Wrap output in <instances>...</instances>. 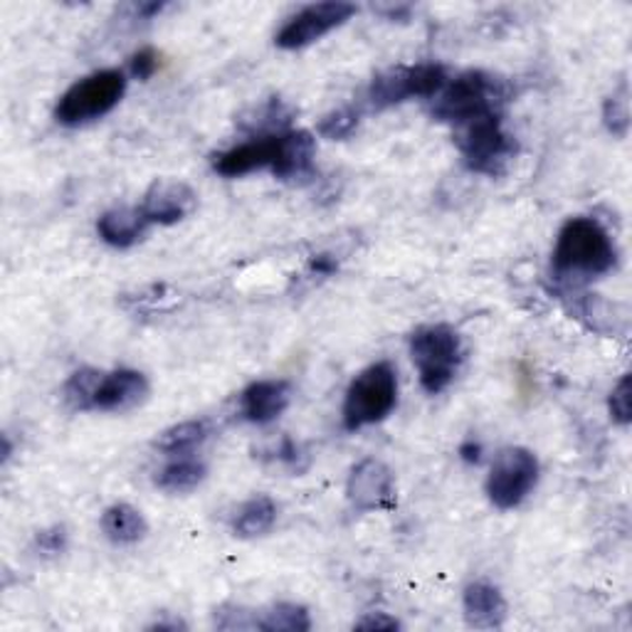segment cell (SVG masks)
I'll return each mask as SVG.
<instances>
[{"instance_id":"6da1fadb","label":"cell","mask_w":632,"mask_h":632,"mask_svg":"<svg viewBox=\"0 0 632 632\" xmlns=\"http://www.w3.org/2000/svg\"><path fill=\"white\" fill-rule=\"evenodd\" d=\"M314 157L317 141L309 131H274L220 151L213 157V169L223 179L272 171L280 181H304L314 173Z\"/></svg>"},{"instance_id":"7a4b0ae2","label":"cell","mask_w":632,"mask_h":632,"mask_svg":"<svg viewBox=\"0 0 632 632\" xmlns=\"http://www.w3.org/2000/svg\"><path fill=\"white\" fill-rule=\"evenodd\" d=\"M618 250L595 218H571L559 230L553 272L561 280H595L615 268Z\"/></svg>"},{"instance_id":"3957f363","label":"cell","mask_w":632,"mask_h":632,"mask_svg":"<svg viewBox=\"0 0 632 632\" xmlns=\"http://www.w3.org/2000/svg\"><path fill=\"white\" fill-rule=\"evenodd\" d=\"M512 94V84L504 77L484 70H468L450 80L445 90L435 97L432 117L445 121V124L460 127L464 121L486 114H504V107Z\"/></svg>"},{"instance_id":"277c9868","label":"cell","mask_w":632,"mask_h":632,"mask_svg":"<svg viewBox=\"0 0 632 632\" xmlns=\"http://www.w3.org/2000/svg\"><path fill=\"white\" fill-rule=\"evenodd\" d=\"M410 359L423 391L438 395L454 381L464 361L462 337L450 324H428L410 337Z\"/></svg>"},{"instance_id":"5b68a950","label":"cell","mask_w":632,"mask_h":632,"mask_svg":"<svg viewBox=\"0 0 632 632\" xmlns=\"http://www.w3.org/2000/svg\"><path fill=\"white\" fill-rule=\"evenodd\" d=\"M398 403V373L391 361L371 363L351 381L343 398V428L357 432L381 423Z\"/></svg>"},{"instance_id":"8992f818","label":"cell","mask_w":632,"mask_h":632,"mask_svg":"<svg viewBox=\"0 0 632 632\" xmlns=\"http://www.w3.org/2000/svg\"><path fill=\"white\" fill-rule=\"evenodd\" d=\"M127 84V72L117 68L87 74L58 99L54 119L62 127H82L102 119L124 99Z\"/></svg>"},{"instance_id":"52a82bcc","label":"cell","mask_w":632,"mask_h":632,"mask_svg":"<svg viewBox=\"0 0 632 632\" xmlns=\"http://www.w3.org/2000/svg\"><path fill=\"white\" fill-rule=\"evenodd\" d=\"M454 143L474 173L499 175L516 157V141L504 131V114H486L454 127Z\"/></svg>"},{"instance_id":"ba28073f","label":"cell","mask_w":632,"mask_h":632,"mask_svg":"<svg viewBox=\"0 0 632 632\" xmlns=\"http://www.w3.org/2000/svg\"><path fill=\"white\" fill-rule=\"evenodd\" d=\"M448 82V70L438 62L398 64V68H388L373 77L365 99H369L373 112H383V109L408 102V99L438 97Z\"/></svg>"},{"instance_id":"9c48e42d","label":"cell","mask_w":632,"mask_h":632,"mask_svg":"<svg viewBox=\"0 0 632 632\" xmlns=\"http://www.w3.org/2000/svg\"><path fill=\"white\" fill-rule=\"evenodd\" d=\"M539 472L541 468L534 452L526 448H504L496 454L490 476H486V496H490V502L496 509H502V512L516 509L534 492Z\"/></svg>"},{"instance_id":"30bf717a","label":"cell","mask_w":632,"mask_h":632,"mask_svg":"<svg viewBox=\"0 0 632 632\" xmlns=\"http://www.w3.org/2000/svg\"><path fill=\"white\" fill-rule=\"evenodd\" d=\"M353 16H357V6L347 3V0H324V3H312L287 20L284 28L277 32L274 46L280 50L309 48L324 36H329L331 30L341 28Z\"/></svg>"},{"instance_id":"8fae6325","label":"cell","mask_w":632,"mask_h":632,"mask_svg":"<svg viewBox=\"0 0 632 632\" xmlns=\"http://www.w3.org/2000/svg\"><path fill=\"white\" fill-rule=\"evenodd\" d=\"M347 499L361 514L388 512V509H393L395 476L391 468L375 458H365L359 464H353L347 480Z\"/></svg>"},{"instance_id":"7c38bea8","label":"cell","mask_w":632,"mask_h":632,"mask_svg":"<svg viewBox=\"0 0 632 632\" xmlns=\"http://www.w3.org/2000/svg\"><path fill=\"white\" fill-rule=\"evenodd\" d=\"M139 208L149 225H175L193 215L198 208V193L183 181L159 179L147 188Z\"/></svg>"},{"instance_id":"4fadbf2b","label":"cell","mask_w":632,"mask_h":632,"mask_svg":"<svg viewBox=\"0 0 632 632\" xmlns=\"http://www.w3.org/2000/svg\"><path fill=\"white\" fill-rule=\"evenodd\" d=\"M292 403V383L282 379H264L250 383L240 393V413L252 425L274 423Z\"/></svg>"},{"instance_id":"5bb4252c","label":"cell","mask_w":632,"mask_h":632,"mask_svg":"<svg viewBox=\"0 0 632 632\" xmlns=\"http://www.w3.org/2000/svg\"><path fill=\"white\" fill-rule=\"evenodd\" d=\"M147 375L134 369H119L102 375V383H99L94 395V410H99V413H121V410L147 401Z\"/></svg>"},{"instance_id":"9a60e30c","label":"cell","mask_w":632,"mask_h":632,"mask_svg":"<svg viewBox=\"0 0 632 632\" xmlns=\"http://www.w3.org/2000/svg\"><path fill=\"white\" fill-rule=\"evenodd\" d=\"M462 608H464V620H468L470 628L492 630V628H502V623L506 620V601L502 591L484 581H476L464 588Z\"/></svg>"},{"instance_id":"2e32d148","label":"cell","mask_w":632,"mask_h":632,"mask_svg":"<svg viewBox=\"0 0 632 632\" xmlns=\"http://www.w3.org/2000/svg\"><path fill=\"white\" fill-rule=\"evenodd\" d=\"M149 220L143 218L141 208H112L97 220V232L107 245L127 250L147 235Z\"/></svg>"},{"instance_id":"e0dca14e","label":"cell","mask_w":632,"mask_h":632,"mask_svg":"<svg viewBox=\"0 0 632 632\" xmlns=\"http://www.w3.org/2000/svg\"><path fill=\"white\" fill-rule=\"evenodd\" d=\"M102 531L112 543L127 546V543H137L147 536L149 524L137 506H131L127 502H119V504H112L109 509H104Z\"/></svg>"},{"instance_id":"ac0fdd59","label":"cell","mask_w":632,"mask_h":632,"mask_svg":"<svg viewBox=\"0 0 632 632\" xmlns=\"http://www.w3.org/2000/svg\"><path fill=\"white\" fill-rule=\"evenodd\" d=\"M277 521V504L270 496H252L238 509L235 519H232V534L240 539H258L272 531Z\"/></svg>"},{"instance_id":"d6986e66","label":"cell","mask_w":632,"mask_h":632,"mask_svg":"<svg viewBox=\"0 0 632 632\" xmlns=\"http://www.w3.org/2000/svg\"><path fill=\"white\" fill-rule=\"evenodd\" d=\"M210 435H213V423H210V420H183V423L161 432L157 448L165 454H188L195 448H201Z\"/></svg>"},{"instance_id":"ffe728a7","label":"cell","mask_w":632,"mask_h":632,"mask_svg":"<svg viewBox=\"0 0 632 632\" xmlns=\"http://www.w3.org/2000/svg\"><path fill=\"white\" fill-rule=\"evenodd\" d=\"M205 476L208 468L201 460L179 458L165 464V468L157 474V486L169 494H183V492H193Z\"/></svg>"},{"instance_id":"44dd1931","label":"cell","mask_w":632,"mask_h":632,"mask_svg":"<svg viewBox=\"0 0 632 632\" xmlns=\"http://www.w3.org/2000/svg\"><path fill=\"white\" fill-rule=\"evenodd\" d=\"M254 628L268 632H307L312 630V618H309V610L304 605L277 603L258 615Z\"/></svg>"},{"instance_id":"7402d4cb","label":"cell","mask_w":632,"mask_h":632,"mask_svg":"<svg viewBox=\"0 0 632 632\" xmlns=\"http://www.w3.org/2000/svg\"><path fill=\"white\" fill-rule=\"evenodd\" d=\"M102 375L104 371L99 369H80L70 375L62 388L64 403L70 405V410H74V413H92L94 395L99 383H102Z\"/></svg>"},{"instance_id":"603a6c76","label":"cell","mask_w":632,"mask_h":632,"mask_svg":"<svg viewBox=\"0 0 632 632\" xmlns=\"http://www.w3.org/2000/svg\"><path fill=\"white\" fill-rule=\"evenodd\" d=\"M603 124L610 131V134L618 137V139H625L628 137V129H630V92H628V82H623L613 90L605 99L603 104Z\"/></svg>"},{"instance_id":"cb8c5ba5","label":"cell","mask_w":632,"mask_h":632,"mask_svg":"<svg viewBox=\"0 0 632 632\" xmlns=\"http://www.w3.org/2000/svg\"><path fill=\"white\" fill-rule=\"evenodd\" d=\"M359 121H361V117H359L357 109L341 107V109H337V112H329L324 119H321L317 131H319V137H324L329 141H343L359 129Z\"/></svg>"},{"instance_id":"d4e9b609","label":"cell","mask_w":632,"mask_h":632,"mask_svg":"<svg viewBox=\"0 0 632 632\" xmlns=\"http://www.w3.org/2000/svg\"><path fill=\"white\" fill-rule=\"evenodd\" d=\"M608 410H610V418H613V423L623 425V428L630 425L632 408H630V375L628 373L615 383L613 391H610Z\"/></svg>"},{"instance_id":"484cf974","label":"cell","mask_w":632,"mask_h":632,"mask_svg":"<svg viewBox=\"0 0 632 632\" xmlns=\"http://www.w3.org/2000/svg\"><path fill=\"white\" fill-rule=\"evenodd\" d=\"M36 549H38L46 559L60 556V553H62L64 549H68V529L58 524V526H50V529L38 531Z\"/></svg>"},{"instance_id":"4316f807","label":"cell","mask_w":632,"mask_h":632,"mask_svg":"<svg viewBox=\"0 0 632 632\" xmlns=\"http://www.w3.org/2000/svg\"><path fill=\"white\" fill-rule=\"evenodd\" d=\"M157 70H159V52L153 48H143V50L131 54L127 74L134 77V80L147 82V80H151L153 74H157Z\"/></svg>"},{"instance_id":"83f0119b","label":"cell","mask_w":632,"mask_h":632,"mask_svg":"<svg viewBox=\"0 0 632 632\" xmlns=\"http://www.w3.org/2000/svg\"><path fill=\"white\" fill-rule=\"evenodd\" d=\"M353 628L357 630H398L401 623L388 613H369V615H363Z\"/></svg>"},{"instance_id":"f1b7e54d","label":"cell","mask_w":632,"mask_h":632,"mask_svg":"<svg viewBox=\"0 0 632 632\" xmlns=\"http://www.w3.org/2000/svg\"><path fill=\"white\" fill-rule=\"evenodd\" d=\"M299 458H302V450H299L297 442L292 438H284L280 442V448H277V460H280L282 464H287V468H292V470H302L299 468Z\"/></svg>"},{"instance_id":"f546056e","label":"cell","mask_w":632,"mask_h":632,"mask_svg":"<svg viewBox=\"0 0 632 632\" xmlns=\"http://www.w3.org/2000/svg\"><path fill=\"white\" fill-rule=\"evenodd\" d=\"M309 270L317 274H334L339 270V262L334 254H314L312 262H309Z\"/></svg>"},{"instance_id":"4dcf8cb0","label":"cell","mask_w":632,"mask_h":632,"mask_svg":"<svg viewBox=\"0 0 632 632\" xmlns=\"http://www.w3.org/2000/svg\"><path fill=\"white\" fill-rule=\"evenodd\" d=\"M460 458H462L464 462L476 464V462L482 460V445H480V442H474V440L462 442V445H460Z\"/></svg>"},{"instance_id":"1f68e13d","label":"cell","mask_w":632,"mask_h":632,"mask_svg":"<svg viewBox=\"0 0 632 632\" xmlns=\"http://www.w3.org/2000/svg\"><path fill=\"white\" fill-rule=\"evenodd\" d=\"M163 8H165V3H143V6L137 8V13L141 18H151V16H159Z\"/></svg>"},{"instance_id":"d6a6232c","label":"cell","mask_w":632,"mask_h":632,"mask_svg":"<svg viewBox=\"0 0 632 632\" xmlns=\"http://www.w3.org/2000/svg\"><path fill=\"white\" fill-rule=\"evenodd\" d=\"M185 628L181 620H163V623H153L149 630H179Z\"/></svg>"}]
</instances>
